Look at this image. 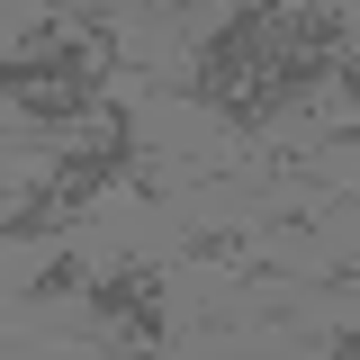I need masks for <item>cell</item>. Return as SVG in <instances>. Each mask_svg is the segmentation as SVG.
<instances>
[{
    "instance_id": "1",
    "label": "cell",
    "mask_w": 360,
    "mask_h": 360,
    "mask_svg": "<svg viewBox=\"0 0 360 360\" xmlns=\"http://www.w3.org/2000/svg\"><path fill=\"white\" fill-rule=\"evenodd\" d=\"M117 180H135V108H99L90 117V135L72 144V153H54V172L27 180V198H9L0 207V243H37V234H63V225L82 217V207H99Z\"/></svg>"
},
{
    "instance_id": "2",
    "label": "cell",
    "mask_w": 360,
    "mask_h": 360,
    "mask_svg": "<svg viewBox=\"0 0 360 360\" xmlns=\"http://www.w3.org/2000/svg\"><path fill=\"white\" fill-rule=\"evenodd\" d=\"M117 63L108 37H82V27H27L18 54H0V99L27 117V127H90L108 99H99V72Z\"/></svg>"
},
{
    "instance_id": "3",
    "label": "cell",
    "mask_w": 360,
    "mask_h": 360,
    "mask_svg": "<svg viewBox=\"0 0 360 360\" xmlns=\"http://www.w3.org/2000/svg\"><path fill=\"white\" fill-rule=\"evenodd\" d=\"M82 315L108 333V342L162 352V342H172V279H162L153 262H108V270H90Z\"/></svg>"
},
{
    "instance_id": "4",
    "label": "cell",
    "mask_w": 360,
    "mask_h": 360,
    "mask_svg": "<svg viewBox=\"0 0 360 360\" xmlns=\"http://www.w3.org/2000/svg\"><path fill=\"white\" fill-rule=\"evenodd\" d=\"M82 288H90V262H82V252H54V262L27 279V297H37V307H45V297H82Z\"/></svg>"
},
{
    "instance_id": "5",
    "label": "cell",
    "mask_w": 360,
    "mask_h": 360,
    "mask_svg": "<svg viewBox=\"0 0 360 360\" xmlns=\"http://www.w3.org/2000/svg\"><path fill=\"white\" fill-rule=\"evenodd\" d=\"M234 252H252L243 225H217V234H189V243H180V262H234Z\"/></svg>"
},
{
    "instance_id": "6",
    "label": "cell",
    "mask_w": 360,
    "mask_h": 360,
    "mask_svg": "<svg viewBox=\"0 0 360 360\" xmlns=\"http://www.w3.org/2000/svg\"><path fill=\"white\" fill-rule=\"evenodd\" d=\"M315 352H333V360H360V324H342V333H324Z\"/></svg>"
},
{
    "instance_id": "7",
    "label": "cell",
    "mask_w": 360,
    "mask_h": 360,
    "mask_svg": "<svg viewBox=\"0 0 360 360\" xmlns=\"http://www.w3.org/2000/svg\"><path fill=\"white\" fill-rule=\"evenodd\" d=\"M352 279H360V252H352V262H333V270H324V288H352Z\"/></svg>"
}]
</instances>
